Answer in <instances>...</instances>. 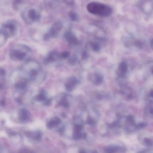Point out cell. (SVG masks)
<instances>
[{"label": "cell", "instance_id": "cell-9", "mask_svg": "<svg viewBox=\"0 0 153 153\" xmlns=\"http://www.w3.org/2000/svg\"><path fill=\"white\" fill-rule=\"evenodd\" d=\"M128 71V66L127 62L123 61L119 64L117 70L116 75L120 78H123L126 76Z\"/></svg>", "mask_w": 153, "mask_h": 153}, {"label": "cell", "instance_id": "cell-12", "mask_svg": "<svg viewBox=\"0 0 153 153\" xmlns=\"http://www.w3.org/2000/svg\"><path fill=\"white\" fill-rule=\"evenodd\" d=\"M61 123V120L58 117H55L53 118L47 124L48 128L51 129L54 127H57Z\"/></svg>", "mask_w": 153, "mask_h": 153}, {"label": "cell", "instance_id": "cell-21", "mask_svg": "<svg viewBox=\"0 0 153 153\" xmlns=\"http://www.w3.org/2000/svg\"><path fill=\"white\" fill-rule=\"evenodd\" d=\"M126 120L128 123H130L131 125H134L135 123V119L134 117L132 115H129L126 117Z\"/></svg>", "mask_w": 153, "mask_h": 153}, {"label": "cell", "instance_id": "cell-25", "mask_svg": "<svg viewBox=\"0 0 153 153\" xmlns=\"http://www.w3.org/2000/svg\"><path fill=\"white\" fill-rule=\"evenodd\" d=\"M69 55L70 53H69L68 52L64 51L61 53V57H62V58H63V59H67V58L69 57Z\"/></svg>", "mask_w": 153, "mask_h": 153}, {"label": "cell", "instance_id": "cell-30", "mask_svg": "<svg viewBox=\"0 0 153 153\" xmlns=\"http://www.w3.org/2000/svg\"><path fill=\"white\" fill-rule=\"evenodd\" d=\"M79 153H86V152H85V150H80V151H79Z\"/></svg>", "mask_w": 153, "mask_h": 153}, {"label": "cell", "instance_id": "cell-32", "mask_svg": "<svg viewBox=\"0 0 153 153\" xmlns=\"http://www.w3.org/2000/svg\"><path fill=\"white\" fill-rule=\"evenodd\" d=\"M92 153H98V152L96 151V150H94V151H93V152H92Z\"/></svg>", "mask_w": 153, "mask_h": 153}, {"label": "cell", "instance_id": "cell-2", "mask_svg": "<svg viewBox=\"0 0 153 153\" xmlns=\"http://www.w3.org/2000/svg\"><path fill=\"white\" fill-rule=\"evenodd\" d=\"M30 48L25 45H19L13 47L10 51V55L13 60L27 61L32 56Z\"/></svg>", "mask_w": 153, "mask_h": 153}, {"label": "cell", "instance_id": "cell-8", "mask_svg": "<svg viewBox=\"0 0 153 153\" xmlns=\"http://www.w3.org/2000/svg\"><path fill=\"white\" fill-rule=\"evenodd\" d=\"M64 36L65 39L69 45L70 46H76L78 43V40L77 38L71 31H68L65 32Z\"/></svg>", "mask_w": 153, "mask_h": 153}, {"label": "cell", "instance_id": "cell-6", "mask_svg": "<svg viewBox=\"0 0 153 153\" xmlns=\"http://www.w3.org/2000/svg\"><path fill=\"white\" fill-rule=\"evenodd\" d=\"M62 27H63V25L60 21H57L55 22L53 25L49 33L45 34H46L45 36L48 39H50L51 38H56L62 29Z\"/></svg>", "mask_w": 153, "mask_h": 153}, {"label": "cell", "instance_id": "cell-5", "mask_svg": "<svg viewBox=\"0 0 153 153\" xmlns=\"http://www.w3.org/2000/svg\"><path fill=\"white\" fill-rule=\"evenodd\" d=\"M22 17L27 24H32L40 19L41 15L33 8H27L22 13Z\"/></svg>", "mask_w": 153, "mask_h": 153}, {"label": "cell", "instance_id": "cell-10", "mask_svg": "<svg viewBox=\"0 0 153 153\" xmlns=\"http://www.w3.org/2000/svg\"><path fill=\"white\" fill-rule=\"evenodd\" d=\"M59 57V54L58 52L54 51H52L48 53L46 57H45L44 61L45 63H51L56 61Z\"/></svg>", "mask_w": 153, "mask_h": 153}, {"label": "cell", "instance_id": "cell-14", "mask_svg": "<svg viewBox=\"0 0 153 153\" xmlns=\"http://www.w3.org/2000/svg\"><path fill=\"white\" fill-rule=\"evenodd\" d=\"M29 112L27 110L25 109H21L19 112V119L22 121H27L29 119Z\"/></svg>", "mask_w": 153, "mask_h": 153}, {"label": "cell", "instance_id": "cell-20", "mask_svg": "<svg viewBox=\"0 0 153 153\" xmlns=\"http://www.w3.org/2000/svg\"><path fill=\"white\" fill-rule=\"evenodd\" d=\"M143 143L145 146H153V140L152 139L149 138H145L143 140Z\"/></svg>", "mask_w": 153, "mask_h": 153}, {"label": "cell", "instance_id": "cell-27", "mask_svg": "<svg viewBox=\"0 0 153 153\" xmlns=\"http://www.w3.org/2000/svg\"><path fill=\"white\" fill-rule=\"evenodd\" d=\"M74 1H66L65 2L67 3L68 5H69V6H71V5H73L74 3H71V2H73Z\"/></svg>", "mask_w": 153, "mask_h": 153}, {"label": "cell", "instance_id": "cell-3", "mask_svg": "<svg viewBox=\"0 0 153 153\" xmlns=\"http://www.w3.org/2000/svg\"><path fill=\"white\" fill-rule=\"evenodd\" d=\"M87 9L91 14L103 17L109 16L112 13V9L110 6L97 1L88 3Z\"/></svg>", "mask_w": 153, "mask_h": 153}, {"label": "cell", "instance_id": "cell-13", "mask_svg": "<svg viewBox=\"0 0 153 153\" xmlns=\"http://www.w3.org/2000/svg\"><path fill=\"white\" fill-rule=\"evenodd\" d=\"M25 135L31 139L38 140L42 137V134L39 131H27L25 132Z\"/></svg>", "mask_w": 153, "mask_h": 153}, {"label": "cell", "instance_id": "cell-26", "mask_svg": "<svg viewBox=\"0 0 153 153\" xmlns=\"http://www.w3.org/2000/svg\"><path fill=\"white\" fill-rule=\"evenodd\" d=\"M4 88V83L2 81H0V89Z\"/></svg>", "mask_w": 153, "mask_h": 153}, {"label": "cell", "instance_id": "cell-17", "mask_svg": "<svg viewBox=\"0 0 153 153\" xmlns=\"http://www.w3.org/2000/svg\"><path fill=\"white\" fill-rule=\"evenodd\" d=\"M59 105L63 107H66V108L68 107L69 105V103L68 100V97L66 96H63L61 98L60 101L59 102Z\"/></svg>", "mask_w": 153, "mask_h": 153}, {"label": "cell", "instance_id": "cell-4", "mask_svg": "<svg viewBox=\"0 0 153 153\" xmlns=\"http://www.w3.org/2000/svg\"><path fill=\"white\" fill-rule=\"evenodd\" d=\"M19 30L17 22L13 20H8L4 22L2 26V32L6 38L16 36Z\"/></svg>", "mask_w": 153, "mask_h": 153}, {"label": "cell", "instance_id": "cell-19", "mask_svg": "<svg viewBox=\"0 0 153 153\" xmlns=\"http://www.w3.org/2000/svg\"><path fill=\"white\" fill-rule=\"evenodd\" d=\"M90 46L91 49L95 52H98L101 49V46L97 43L91 42L90 43Z\"/></svg>", "mask_w": 153, "mask_h": 153}, {"label": "cell", "instance_id": "cell-22", "mask_svg": "<svg viewBox=\"0 0 153 153\" xmlns=\"http://www.w3.org/2000/svg\"><path fill=\"white\" fill-rule=\"evenodd\" d=\"M86 123L88 124L91 125V126H94V125H95L96 124V121L95 120L90 116H88V117Z\"/></svg>", "mask_w": 153, "mask_h": 153}, {"label": "cell", "instance_id": "cell-15", "mask_svg": "<svg viewBox=\"0 0 153 153\" xmlns=\"http://www.w3.org/2000/svg\"><path fill=\"white\" fill-rule=\"evenodd\" d=\"M121 149L117 146H110L106 147L105 149V153H115L119 150H122Z\"/></svg>", "mask_w": 153, "mask_h": 153}, {"label": "cell", "instance_id": "cell-29", "mask_svg": "<svg viewBox=\"0 0 153 153\" xmlns=\"http://www.w3.org/2000/svg\"><path fill=\"white\" fill-rule=\"evenodd\" d=\"M4 148L0 146V153H5L4 152Z\"/></svg>", "mask_w": 153, "mask_h": 153}, {"label": "cell", "instance_id": "cell-23", "mask_svg": "<svg viewBox=\"0 0 153 153\" xmlns=\"http://www.w3.org/2000/svg\"><path fill=\"white\" fill-rule=\"evenodd\" d=\"M147 126V123H146L141 122L140 123H138L137 125H135L136 128L138 129L142 128H145Z\"/></svg>", "mask_w": 153, "mask_h": 153}, {"label": "cell", "instance_id": "cell-24", "mask_svg": "<svg viewBox=\"0 0 153 153\" xmlns=\"http://www.w3.org/2000/svg\"><path fill=\"white\" fill-rule=\"evenodd\" d=\"M6 75V71L3 68H0V79L3 78Z\"/></svg>", "mask_w": 153, "mask_h": 153}, {"label": "cell", "instance_id": "cell-11", "mask_svg": "<svg viewBox=\"0 0 153 153\" xmlns=\"http://www.w3.org/2000/svg\"><path fill=\"white\" fill-rule=\"evenodd\" d=\"M103 80V76L99 72H96L92 76V81L95 85H100L102 83Z\"/></svg>", "mask_w": 153, "mask_h": 153}, {"label": "cell", "instance_id": "cell-28", "mask_svg": "<svg viewBox=\"0 0 153 153\" xmlns=\"http://www.w3.org/2000/svg\"><path fill=\"white\" fill-rule=\"evenodd\" d=\"M0 104H1V105H2V106H4V105H5V104H6V102H5V100H1V102H0Z\"/></svg>", "mask_w": 153, "mask_h": 153}, {"label": "cell", "instance_id": "cell-16", "mask_svg": "<svg viewBox=\"0 0 153 153\" xmlns=\"http://www.w3.org/2000/svg\"><path fill=\"white\" fill-rule=\"evenodd\" d=\"M35 99L37 101L39 102H42V101H46L47 100V95L45 90H42L40 94L37 95L35 97Z\"/></svg>", "mask_w": 153, "mask_h": 153}, {"label": "cell", "instance_id": "cell-7", "mask_svg": "<svg viewBox=\"0 0 153 153\" xmlns=\"http://www.w3.org/2000/svg\"><path fill=\"white\" fill-rule=\"evenodd\" d=\"M79 82V80L76 77H70L65 82V88L68 92H71Z\"/></svg>", "mask_w": 153, "mask_h": 153}, {"label": "cell", "instance_id": "cell-18", "mask_svg": "<svg viewBox=\"0 0 153 153\" xmlns=\"http://www.w3.org/2000/svg\"><path fill=\"white\" fill-rule=\"evenodd\" d=\"M68 16L70 19L72 21L76 22V21H78L79 16L78 15L75 11H70L69 13Z\"/></svg>", "mask_w": 153, "mask_h": 153}, {"label": "cell", "instance_id": "cell-31", "mask_svg": "<svg viewBox=\"0 0 153 153\" xmlns=\"http://www.w3.org/2000/svg\"><path fill=\"white\" fill-rule=\"evenodd\" d=\"M150 45H151V48H153V40H151V42H150Z\"/></svg>", "mask_w": 153, "mask_h": 153}, {"label": "cell", "instance_id": "cell-1", "mask_svg": "<svg viewBox=\"0 0 153 153\" xmlns=\"http://www.w3.org/2000/svg\"><path fill=\"white\" fill-rule=\"evenodd\" d=\"M21 71L25 76L23 79L27 81L29 80L34 83H40L45 78L44 72L37 62L28 61L22 67Z\"/></svg>", "mask_w": 153, "mask_h": 153}]
</instances>
